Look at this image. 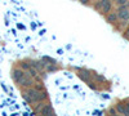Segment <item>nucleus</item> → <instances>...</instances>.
I'll list each match as a JSON object with an SVG mask.
<instances>
[{
	"mask_svg": "<svg viewBox=\"0 0 129 116\" xmlns=\"http://www.w3.org/2000/svg\"><path fill=\"white\" fill-rule=\"evenodd\" d=\"M13 79L18 83V84H21V85H25V87H30L31 85V80L26 76V73L25 72H22V71H19V70H14L13 71Z\"/></svg>",
	"mask_w": 129,
	"mask_h": 116,
	"instance_id": "obj_1",
	"label": "nucleus"
},
{
	"mask_svg": "<svg viewBox=\"0 0 129 116\" xmlns=\"http://www.w3.org/2000/svg\"><path fill=\"white\" fill-rule=\"evenodd\" d=\"M44 98H45V94L43 92H40V90H38V89H30L26 94V99L31 103L39 102V101L44 99Z\"/></svg>",
	"mask_w": 129,
	"mask_h": 116,
	"instance_id": "obj_2",
	"label": "nucleus"
},
{
	"mask_svg": "<svg viewBox=\"0 0 129 116\" xmlns=\"http://www.w3.org/2000/svg\"><path fill=\"white\" fill-rule=\"evenodd\" d=\"M95 9H101L102 13L110 12V9H111V3H110V0H100V2L95 4Z\"/></svg>",
	"mask_w": 129,
	"mask_h": 116,
	"instance_id": "obj_3",
	"label": "nucleus"
},
{
	"mask_svg": "<svg viewBox=\"0 0 129 116\" xmlns=\"http://www.w3.org/2000/svg\"><path fill=\"white\" fill-rule=\"evenodd\" d=\"M117 16L119 18L124 19V21H128L129 19V8L126 5H121L119 8V12H117Z\"/></svg>",
	"mask_w": 129,
	"mask_h": 116,
	"instance_id": "obj_4",
	"label": "nucleus"
},
{
	"mask_svg": "<svg viewBox=\"0 0 129 116\" xmlns=\"http://www.w3.org/2000/svg\"><path fill=\"white\" fill-rule=\"evenodd\" d=\"M40 112H41V115H52V113H53V111H52V106L47 104L45 107H43V108L40 110Z\"/></svg>",
	"mask_w": 129,
	"mask_h": 116,
	"instance_id": "obj_5",
	"label": "nucleus"
},
{
	"mask_svg": "<svg viewBox=\"0 0 129 116\" xmlns=\"http://www.w3.org/2000/svg\"><path fill=\"white\" fill-rule=\"evenodd\" d=\"M115 19H116L115 14H110L109 17H107V21H109V22H115Z\"/></svg>",
	"mask_w": 129,
	"mask_h": 116,
	"instance_id": "obj_6",
	"label": "nucleus"
},
{
	"mask_svg": "<svg viewBox=\"0 0 129 116\" xmlns=\"http://www.w3.org/2000/svg\"><path fill=\"white\" fill-rule=\"evenodd\" d=\"M126 2H128V0H117V3H119L120 5H124Z\"/></svg>",
	"mask_w": 129,
	"mask_h": 116,
	"instance_id": "obj_7",
	"label": "nucleus"
},
{
	"mask_svg": "<svg viewBox=\"0 0 129 116\" xmlns=\"http://www.w3.org/2000/svg\"><path fill=\"white\" fill-rule=\"evenodd\" d=\"M88 2V0H81V3H87Z\"/></svg>",
	"mask_w": 129,
	"mask_h": 116,
	"instance_id": "obj_8",
	"label": "nucleus"
},
{
	"mask_svg": "<svg viewBox=\"0 0 129 116\" xmlns=\"http://www.w3.org/2000/svg\"><path fill=\"white\" fill-rule=\"evenodd\" d=\"M128 34H129V28H128Z\"/></svg>",
	"mask_w": 129,
	"mask_h": 116,
	"instance_id": "obj_9",
	"label": "nucleus"
}]
</instances>
